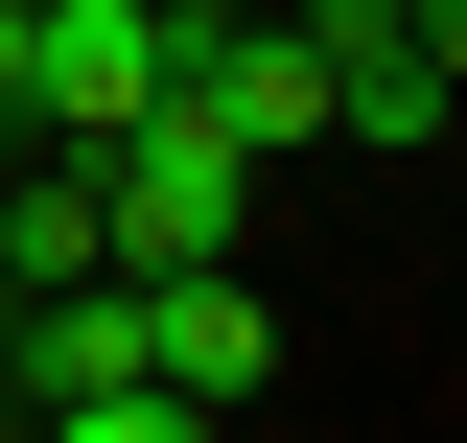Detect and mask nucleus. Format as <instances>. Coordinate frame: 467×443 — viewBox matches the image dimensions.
Instances as JSON below:
<instances>
[{
  "mask_svg": "<svg viewBox=\"0 0 467 443\" xmlns=\"http://www.w3.org/2000/svg\"><path fill=\"white\" fill-rule=\"evenodd\" d=\"M420 47H444V94H467V0H420Z\"/></svg>",
  "mask_w": 467,
  "mask_h": 443,
  "instance_id": "nucleus-4",
  "label": "nucleus"
},
{
  "mask_svg": "<svg viewBox=\"0 0 467 443\" xmlns=\"http://www.w3.org/2000/svg\"><path fill=\"white\" fill-rule=\"evenodd\" d=\"M140 374H164L187 420H234V397L281 374V304H257L234 257H187V280H140Z\"/></svg>",
  "mask_w": 467,
  "mask_h": 443,
  "instance_id": "nucleus-2",
  "label": "nucleus"
},
{
  "mask_svg": "<svg viewBox=\"0 0 467 443\" xmlns=\"http://www.w3.org/2000/svg\"><path fill=\"white\" fill-rule=\"evenodd\" d=\"M140 24H211V0H140Z\"/></svg>",
  "mask_w": 467,
  "mask_h": 443,
  "instance_id": "nucleus-5",
  "label": "nucleus"
},
{
  "mask_svg": "<svg viewBox=\"0 0 467 443\" xmlns=\"http://www.w3.org/2000/svg\"><path fill=\"white\" fill-rule=\"evenodd\" d=\"M0 420H24V397H0Z\"/></svg>",
  "mask_w": 467,
  "mask_h": 443,
  "instance_id": "nucleus-6",
  "label": "nucleus"
},
{
  "mask_svg": "<svg viewBox=\"0 0 467 443\" xmlns=\"http://www.w3.org/2000/svg\"><path fill=\"white\" fill-rule=\"evenodd\" d=\"M117 117H164V24H140V0H47V47H24V140H117Z\"/></svg>",
  "mask_w": 467,
  "mask_h": 443,
  "instance_id": "nucleus-3",
  "label": "nucleus"
},
{
  "mask_svg": "<svg viewBox=\"0 0 467 443\" xmlns=\"http://www.w3.org/2000/svg\"><path fill=\"white\" fill-rule=\"evenodd\" d=\"M94 211H117V280H187V257H234V211H257V140H234L211 94H164V117L94 140Z\"/></svg>",
  "mask_w": 467,
  "mask_h": 443,
  "instance_id": "nucleus-1",
  "label": "nucleus"
}]
</instances>
